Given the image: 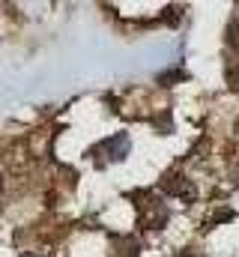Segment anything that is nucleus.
Wrapping results in <instances>:
<instances>
[{
    "label": "nucleus",
    "mask_w": 239,
    "mask_h": 257,
    "mask_svg": "<svg viewBox=\"0 0 239 257\" xmlns=\"http://www.w3.org/2000/svg\"><path fill=\"white\" fill-rule=\"evenodd\" d=\"M102 150H111V153H114L111 159H123V156L129 153V135H114V138H108V141L102 144Z\"/></svg>",
    "instance_id": "1"
},
{
    "label": "nucleus",
    "mask_w": 239,
    "mask_h": 257,
    "mask_svg": "<svg viewBox=\"0 0 239 257\" xmlns=\"http://www.w3.org/2000/svg\"><path fill=\"white\" fill-rule=\"evenodd\" d=\"M24 257H39V254H24Z\"/></svg>",
    "instance_id": "2"
}]
</instances>
